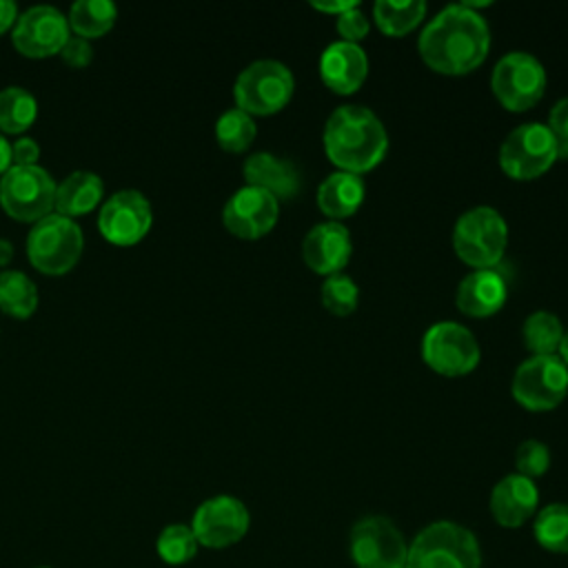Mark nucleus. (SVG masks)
<instances>
[{
  "mask_svg": "<svg viewBox=\"0 0 568 568\" xmlns=\"http://www.w3.org/2000/svg\"><path fill=\"white\" fill-rule=\"evenodd\" d=\"M422 60L437 73L466 75L488 55L490 31L486 20L462 4L442 9L417 40Z\"/></svg>",
  "mask_w": 568,
  "mask_h": 568,
  "instance_id": "f257e3e1",
  "label": "nucleus"
},
{
  "mask_svg": "<svg viewBox=\"0 0 568 568\" xmlns=\"http://www.w3.org/2000/svg\"><path fill=\"white\" fill-rule=\"evenodd\" d=\"M324 151L328 160L346 173L375 169L388 149V133L382 120L366 106H337L324 124Z\"/></svg>",
  "mask_w": 568,
  "mask_h": 568,
  "instance_id": "f03ea898",
  "label": "nucleus"
},
{
  "mask_svg": "<svg viewBox=\"0 0 568 568\" xmlns=\"http://www.w3.org/2000/svg\"><path fill=\"white\" fill-rule=\"evenodd\" d=\"M404 568H481V548L466 526L433 521L408 544Z\"/></svg>",
  "mask_w": 568,
  "mask_h": 568,
  "instance_id": "7ed1b4c3",
  "label": "nucleus"
},
{
  "mask_svg": "<svg viewBox=\"0 0 568 568\" xmlns=\"http://www.w3.org/2000/svg\"><path fill=\"white\" fill-rule=\"evenodd\" d=\"M508 244V224L493 206H475L459 215L453 229V248L475 268H495Z\"/></svg>",
  "mask_w": 568,
  "mask_h": 568,
  "instance_id": "20e7f679",
  "label": "nucleus"
},
{
  "mask_svg": "<svg viewBox=\"0 0 568 568\" xmlns=\"http://www.w3.org/2000/svg\"><path fill=\"white\" fill-rule=\"evenodd\" d=\"M295 91L293 73L277 60H255L240 71L233 95L237 109L248 115H271L282 111Z\"/></svg>",
  "mask_w": 568,
  "mask_h": 568,
  "instance_id": "39448f33",
  "label": "nucleus"
},
{
  "mask_svg": "<svg viewBox=\"0 0 568 568\" xmlns=\"http://www.w3.org/2000/svg\"><path fill=\"white\" fill-rule=\"evenodd\" d=\"M490 87L504 109L521 113L541 100L546 91V69L532 53L510 51L493 67Z\"/></svg>",
  "mask_w": 568,
  "mask_h": 568,
  "instance_id": "423d86ee",
  "label": "nucleus"
},
{
  "mask_svg": "<svg viewBox=\"0 0 568 568\" xmlns=\"http://www.w3.org/2000/svg\"><path fill=\"white\" fill-rule=\"evenodd\" d=\"M557 162V142L541 122L513 129L499 146V166L513 180H535Z\"/></svg>",
  "mask_w": 568,
  "mask_h": 568,
  "instance_id": "0eeeda50",
  "label": "nucleus"
},
{
  "mask_svg": "<svg viewBox=\"0 0 568 568\" xmlns=\"http://www.w3.org/2000/svg\"><path fill=\"white\" fill-rule=\"evenodd\" d=\"M568 393V366L559 355H530L513 375V397L532 413L552 410Z\"/></svg>",
  "mask_w": 568,
  "mask_h": 568,
  "instance_id": "6e6552de",
  "label": "nucleus"
},
{
  "mask_svg": "<svg viewBox=\"0 0 568 568\" xmlns=\"http://www.w3.org/2000/svg\"><path fill=\"white\" fill-rule=\"evenodd\" d=\"M348 552L357 568H404L408 544L393 519L368 515L353 524Z\"/></svg>",
  "mask_w": 568,
  "mask_h": 568,
  "instance_id": "1a4fd4ad",
  "label": "nucleus"
},
{
  "mask_svg": "<svg viewBox=\"0 0 568 568\" xmlns=\"http://www.w3.org/2000/svg\"><path fill=\"white\" fill-rule=\"evenodd\" d=\"M27 253L33 266L44 273L69 271L82 253V231L80 226L62 215L49 213L40 217L27 235Z\"/></svg>",
  "mask_w": 568,
  "mask_h": 568,
  "instance_id": "9d476101",
  "label": "nucleus"
},
{
  "mask_svg": "<svg viewBox=\"0 0 568 568\" xmlns=\"http://www.w3.org/2000/svg\"><path fill=\"white\" fill-rule=\"evenodd\" d=\"M55 186L42 166L13 164L0 178V204L11 217L38 222L55 206Z\"/></svg>",
  "mask_w": 568,
  "mask_h": 568,
  "instance_id": "9b49d317",
  "label": "nucleus"
},
{
  "mask_svg": "<svg viewBox=\"0 0 568 568\" xmlns=\"http://www.w3.org/2000/svg\"><path fill=\"white\" fill-rule=\"evenodd\" d=\"M422 357L435 373L462 377L477 368L479 344L464 324L437 322L424 333Z\"/></svg>",
  "mask_w": 568,
  "mask_h": 568,
  "instance_id": "f8f14e48",
  "label": "nucleus"
},
{
  "mask_svg": "<svg viewBox=\"0 0 568 568\" xmlns=\"http://www.w3.org/2000/svg\"><path fill=\"white\" fill-rule=\"evenodd\" d=\"M251 524L246 506L233 495H215L197 506L191 530L204 548H229L237 544Z\"/></svg>",
  "mask_w": 568,
  "mask_h": 568,
  "instance_id": "ddd939ff",
  "label": "nucleus"
},
{
  "mask_svg": "<svg viewBox=\"0 0 568 568\" xmlns=\"http://www.w3.org/2000/svg\"><path fill=\"white\" fill-rule=\"evenodd\" d=\"M11 38L20 53L44 58L62 49L69 38V20L51 4H36L18 16Z\"/></svg>",
  "mask_w": 568,
  "mask_h": 568,
  "instance_id": "4468645a",
  "label": "nucleus"
},
{
  "mask_svg": "<svg viewBox=\"0 0 568 568\" xmlns=\"http://www.w3.org/2000/svg\"><path fill=\"white\" fill-rule=\"evenodd\" d=\"M280 215V200L257 186L237 189L224 204V226L244 240H257L266 235Z\"/></svg>",
  "mask_w": 568,
  "mask_h": 568,
  "instance_id": "2eb2a0df",
  "label": "nucleus"
},
{
  "mask_svg": "<svg viewBox=\"0 0 568 568\" xmlns=\"http://www.w3.org/2000/svg\"><path fill=\"white\" fill-rule=\"evenodd\" d=\"M98 226L113 244H133L151 226V204L135 189L115 191L100 209Z\"/></svg>",
  "mask_w": 568,
  "mask_h": 568,
  "instance_id": "dca6fc26",
  "label": "nucleus"
},
{
  "mask_svg": "<svg viewBox=\"0 0 568 568\" xmlns=\"http://www.w3.org/2000/svg\"><path fill=\"white\" fill-rule=\"evenodd\" d=\"M353 253L351 233L339 222H322L315 224L304 242H302V257L306 266L320 275H335L348 264Z\"/></svg>",
  "mask_w": 568,
  "mask_h": 568,
  "instance_id": "f3484780",
  "label": "nucleus"
},
{
  "mask_svg": "<svg viewBox=\"0 0 568 568\" xmlns=\"http://www.w3.org/2000/svg\"><path fill=\"white\" fill-rule=\"evenodd\" d=\"M490 515L501 528H519L537 515L539 490L537 484L519 473L501 477L490 490Z\"/></svg>",
  "mask_w": 568,
  "mask_h": 568,
  "instance_id": "a211bd4d",
  "label": "nucleus"
},
{
  "mask_svg": "<svg viewBox=\"0 0 568 568\" xmlns=\"http://www.w3.org/2000/svg\"><path fill=\"white\" fill-rule=\"evenodd\" d=\"M368 73V58L359 44L353 42H331L320 58L322 82L335 93H355Z\"/></svg>",
  "mask_w": 568,
  "mask_h": 568,
  "instance_id": "6ab92c4d",
  "label": "nucleus"
},
{
  "mask_svg": "<svg viewBox=\"0 0 568 568\" xmlns=\"http://www.w3.org/2000/svg\"><path fill=\"white\" fill-rule=\"evenodd\" d=\"M508 297V282L504 273L495 268H475L457 286V308L468 317L495 315Z\"/></svg>",
  "mask_w": 568,
  "mask_h": 568,
  "instance_id": "aec40b11",
  "label": "nucleus"
},
{
  "mask_svg": "<svg viewBox=\"0 0 568 568\" xmlns=\"http://www.w3.org/2000/svg\"><path fill=\"white\" fill-rule=\"evenodd\" d=\"M246 184L268 191L277 200H291L302 189V178L295 164L266 151H257L244 160Z\"/></svg>",
  "mask_w": 568,
  "mask_h": 568,
  "instance_id": "412c9836",
  "label": "nucleus"
},
{
  "mask_svg": "<svg viewBox=\"0 0 568 568\" xmlns=\"http://www.w3.org/2000/svg\"><path fill=\"white\" fill-rule=\"evenodd\" d=\"M364 182L355 173L335 171L317 189V206L331 222L353 215L364 202Z\"/></svg>",
  "mask_w": 568,
  "mask_h": 568,
  "instance_id": "4be33fe9",
  "label": "nucleus"
},
{
  "mask_svg": "<svg viewBox=\"0 0 568 568\" xmlns=\"http://www.w3.org/2000/svg\"><path fill=\"white\" fill-rule=\"evenodd\" d=\"M102 178L93 171H73L55 186L58 213L73 217L91 211L102 197Z\"/></svg>",
  "mask_w": 568,
  "mask_h": 568,
  "instance_id": "5701e85b",
  "label": "nucleus"
},
{
  "mask_svg": "<svg viewBox=\"0 0 568 568\" xmlns=\"http://www.w3.org/2000/svg\"><path fill=\"white\" fill-rule=\"evenodd\" d=\"M426 16V2L422 0H406V2H393V0H379L373 7L375 24L382 33L390 38H399L410 33Z\"/></svg>",
  "mask_w": 568,
  "mask_h": 568,
  "instance_id": "b1692460",
  "label": "nucleus"
},
{
  "mask_svg": "<svg viewBox=\"0 0 568 568\" xmlns=\"http://www.w3.org/2000/svg\"><path fill=\"white\" fill-rule=\"evenodd\" d=\"M535 541L557 555H568V504H548L535 515Z\"/></svg>",
  "mask_w": 568,
  "mask_h": 568,
  "instance_id": "393cba45",
  "label": "nucleus"
},
{
  "mask_svg": "<svg viewBox=\"0 0 568 568\" xmlns=\"http://www.w3.org/2000/svg\"><path fill=\"white\" fill-rule=\"evenodd\" d=\"M118 9L111 0H75L69 9V24L82 38H95L109 31L115 22Z\"/></svg>",
  "mask_w": 568,
  "mask_h": 568,
  "instance_id": "a878e982",
  "label": "nucleus"
},
{
  "mask_svg": "<svg viewBox=\"0 0 568 568\" xmlns=\"http://www.w3.org/2000/svg\"><path fill=\"white\" fill-rule=\"evenodd\" d=\"M38 306V288L22 271L7 268L0 273V308L16 317H27Z\"/></svg>",
  "mask_w": 568,
  "mask_h": 568,
  "instance_id": "bb28decb",
  "label": "nucleus"
},
{
  "mask_svg": "<svg viewBox=\"0 0 568 568\" xmlns=\"http://www.w3.org/2000/svg\"><path fill=\"white\" fill-rule=\"evenodd\" d=\"M564 326L557 315L548 311H535L526 317L521 337L532 355H557L564 337Z\"/></svg>",
  "mask_w": 568,
  "mask_h": 568,
  "instance_id": "cd10ccee",
  "label": "nucleus"
},
{
  "mask_svg": "<svg viewBox=\"0 0 568 568\" xmlns=\"http://www.w3.org/2000/svg\"><path fill=\"white\" fill-rule=\"evenodd\" d=\"M38 113V102L24 87H4L0 91V129L9 133L24 131Z\"/></svg>",
  "mask_w": 568,
  "mask_h": 568,
  "instance_id": "c85d7f7f",
  "label": "nucleus"
},
{
  "mask_svg": "<svg viewBox=\"0 0 568 568\" xmlns=\"http://www.w3.org/2000/svg\"><path fill=\"white\" fill-rule=\"evenodd\" d=\"M255 133H257V126L253 122V115H248L237 106L224 111L215 122V138L220 146L231 153L246 151L255 140Z\"/></svg>",
  "mask_w": 568,
  "mask_h": 568,
  "instance_id": "c756f323",
  "label": "nucleus"
},
{
  "mask_svg": "<svg viewBox=\"0 0 568 568\" xmlns=\"http://www.w3.org/2000/svg\"><path fill=\"white\" fill-rule=\"evenodd\" d=\"M200 544L191 530V526L186 524H169L155 541V550L160 555V559L169 566H182L189 564L195 552H197Z\"/></svg>",
  "mask_w": 568,
  "mask_h": 568,
  "instance_id": "7c9ffc66",
  "label": "nucleus"
},
{
  "mask_svg": "<svg viewBox=\"0 0 568 568\" xmlns=\"http://www.w3.org/2000/svg\"><path fill=\"white\" fill-rule=\"evenodd\" d=\"M320 295H322V304L328 313H333L337 317H346L357 308L359 288L353 282V277H348L346 273H335L324 280Z\"/></svg>",
  "mask_w": 568,
  "mask_h": 568,
  "instance_id": "2f4dec72",
  "label": "nucleus"
},
{
  "mask_svg": "<svg viewBox=\"0 0 568 568\" xmlns=\"http://www.w3.org/2000/svg\"><path fill=\"white\" fill-rule=\"evenodd\" d=\"M550 466V450L544 442L539 439H526L517 446L515 453V468L519 475L528 477V479H537L541 475H546Z\"/></svg>",
  "mask_w": 568,
  "mask_h": 568,
  "instance_id": "473e14b6",
  "label": "nucleus"
},
{
  "mask_svg": "<svg viewBox=\"0 0 568 568\" xmlns=\"http://www.w3.org/2000/svg\"><path fill=\"white\" fill-rule=\"evenodd\" d=\"M335 27H337V33L342 36L344 42L357 44L359 40H364V38L368 36V27H371V24H368L366 13H364V11L359 9V4H357V7L348 9V11H344L342 16H337Z\"/></svg>",
  "mask_w": 568,
  "mask_h": 568,
  "instance_id": "72a5a7b5",
  "label": "nucleus"
},
{
  "mask_svg": "<svg viewBox=\"0 0 568 568\" xmlns=\"http://www.w3.org/2000/svg\"><path fill=\"white\" fill-rule=\"evenodd\" d=\"M550 133L557 142V160H568V98L559 100L548 115Z\"/></svg>",
  "mask_w": 568,
  "mask_h": 568,
  "instance_id": "f704fd0d",
  "label": "nucleus"
},
{
  "mask_svg": "<svg viewBox=\"0 0 568 568\" xmlns=\"http://www.w3.org/2000/svg\"><path fill=\"white\" fill-rule=\"evenodd\" d=\"M60 55L64 58V62H69L71 67H84L91 62L93 58V49L89 44L87 38L82 36H69L60 49Z\"/></svg>",
  "mask_w": 568,
  "mask_h": 568,
  "instance_id": "c9c22d12",
  "label": "nucleus"
},
{
  "mask_svg": "<svg viewBox=\"0 0 568 568\" xmlns=\"http://www.w3.org/2000/svg\"><path fill=\"white\" fill-rule=\"evenodd\" d=\"M40 155V146L33 138H18L16 142H11V162L18 166H27V164H36Z\"/></svg>",
  "mask_w": 568,
  "mask_h": 568,
  "instance_id": "e433bc0d",
  "label": "nucleus"
},
{
  "mask_svg": "<svg viewBox=\"0 0 568 568\" xmlns=\"http://www.w3.org/2000/svg\"><path fill=\"white\" fill-rule=\"evenodd\" d=\"M313 9L331 13V16H342L344 11L357 7V0H339V2H311Z\"/></svg>",
  "mask_w": 568,
  "mask_h": 568,
  "instance_id": "4c0bfd02",
  "label": "nucleus"
},
{
  "mask_svg": "<svg viewBox=\"0 0 568 568\" xmlns=\"http://www.w3.org/2000/svg\"><path fill=\"white\" fill-rule=\"evenodd\" d=\"M18 20V7L13 0H0V33Z\"/></svg>",
  "mask_w": 568,
  "mask_h": 568,
  "instance_id": "58836bf2",
  "label": "nucleus"
},
{
  "mask_svg": "<svg viewBox=\"0 0 568 568\" xmlns=\"http://www.w3.org/2000/svg\"><path fill=\"white\" fill-rule=\"evenodd\" d=\"M11 164V142L0 133V171H7Z\"/></svg>",
  "mask_w": 568,
  "mask_h": 568,
  "instance_id": "ea45409f",
  "label": "nucleus"
},
{
  "mask_svg": "<svg viewBox=\"0 0 568 568\" xmlns=\"http://www.w3.org/2000/svg\"><path fill=\"white\" fill-rule=\"evenodd\" d=\"M13 257V244L7 237H0V266H7Z\"/></svg>",
  "mask_w": 568,
  "mask_h": 568,
  "instance_id": "a19ab883",
  "label": "nucleus"
},
{
  "mask_svg": "<svg viewBox=\"0 0 568 568\" xmlns=\"http://www.w3.org/2000/svg\"><path fill=\"white\" fill-rule=\"evenodd\" d=\"M561 359H564V364L568 366V328L564 331V337H561V344H559V353H557Z\"/></svg>",
  "mask_w": 568,
  "mask_h": 568,
  "instance_id": "79ce46f5",
  "label": "nucleus"
}]
</instances>
